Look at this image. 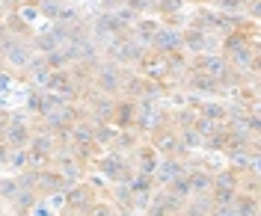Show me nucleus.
I'll use <instances>...</instances> for the list:
<instances>
[{
    "label": "nucleus",
    "instance_id": "obj_1",
    "mask_svg": "<svg viewBox=\"0 0 261 216\" xmlns=\"http://www.w3.org/2000/svg\"><path fill=\"white\" fill-rule=\"evenodd\" d=\"M208 178H205V175H193V178H190V187H196V193H205V187H208Z\"/></svg>",
    "mask_w": 261,
    "mask_h": 216
},
{
    "label": "nucleus",
    "instance_id": "obj_4",
    "mask_svg": "<svg viewBox=\"0 0 261 216\" xmlns=\"http://www.w3.org/2000/svg\"><path fill=\"white\" fill-rule=\"evenodd\" d=\"M158 42H161V45H175L178 39H175V36H166V33H161V36H158Z\"/></svg>",
    "mask_w": 261,
    "mask_h": 216
},
{
    "label": "nucleus",
    "instance_id": "obj_2",
    "mask_svg": "<svg viewBox=\"0 0 261 216\" xmlns=\"http://www.w3.org/2000/svg\"><path fill=\"white\" fill-rule=\"evenodd\" d=\"M163 172H161V178L163 181H172V178H175V175H178V163H163Z\"/></svg>",
    "mask_w": 261,
    "mask_h": 216
},
{
    "label": "nucleus",
    "instance_id": "obj_3",
    "mask_svg": "<svg viewBox=\"0 0 261 216\" xmlns=\"http://www.w3.org/2000/svg\"><path fill=\"white\" fill-rule=\"evenodd\" d=\"M9 139H15V145H21V142L27 139V133L21 131V128H12V131H9Z\"/></svg>",
    "mask_w": 261,
    "mask_h": 216
}]
</instances>
